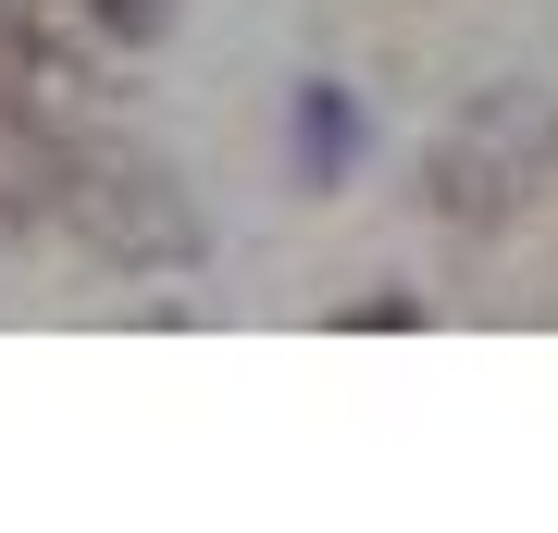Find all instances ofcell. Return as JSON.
Instances as JSON below:
<instances>
[{
    "label": "cell",
    "instance_id": "1",
    "mask_svg": "<svg viewBox=\"0 0 558 533\" xmlns=\"http://www.w3.org/2000/svg\"><path fill=\"white\" fill-rule=\"evenodd\" d=\"M558 174V99L546 87H484L447 112V137L422 149V211L447 237H497L534 211V186Z\"/></svg>",
    "mask_w": 558,
    "mask_h": 533
},
{
    "label": "cell",
    "instance_id": "2",
    "mask_svg": "<svg viewBox=\"0 0 558 533\" xmlns=\"http://www.w3.org/2000/svg\"><path fill=\"white\" fill-rule=\"evenodd\" d=\"M62 237H75L100 274H199L211 261V223H199V198H186L161 161H137V149H100V161H75L62 174Z\"/></svg>",
    "mask_w": 558,
    "mask_h": 533
},
{
    "label": "cell",
    "instance_id": "3",
    "mask_svg": "<svg viewBox=\"0 0 558 533\" xmlns=\"http://www.w3.org/2000/svg\"><path fill=\"white\" fill-rule=\"evenodd\" d=\"M62 174H75V149H62V124L38 112V99H13L0 87V223H50L62 211Z\"/></svg>",
    "mask_w": 558,
    "mask_h": 533
},
{
    "label": "cell",
    "instance_id": "4",
    "mask_svg": "<svg viewBox=\"0 0 558 533\" xmlns=\"http://www.w3.org/2000/svg\"><path fill=\"white\" fill-rule=\"evenodd\" d=\"M286 137H299V174L311 186H336L348 161H360V112H348L336 87H299V124H286Z\"/></svg>",
    "mask_w": 558,
    "mask_h": 533
},
{
    "label": "cell",
    "instance_id": "5",
    "mask_svg": "<svg viewBox=\"0 0 558 533\" xmlns=\"http://www.w3.org/2000/svg\"><path fill=\"white\" fill-rule=\"evenodd\" d=\"M100 13V38H124V50H149L161 25H174V0H87Z\"/></svg>",
    "mask_w": 558,
    "mask_h": 533
},
{
    "label": "cell",
    "instance_id": "6",
    "mask_svg": "<svg viewBox=\"0 0 558 533\" xmlns=\"http://www.w3.org/2000/svg\"><path fill=\"white\" fill-rule=\"evenodd\" d=\"M336 323H348V336H410V323H422V298H348Z\"/></svg>",
    "mask_w": 558,
    "mask_h": 533
}]
</instances>
